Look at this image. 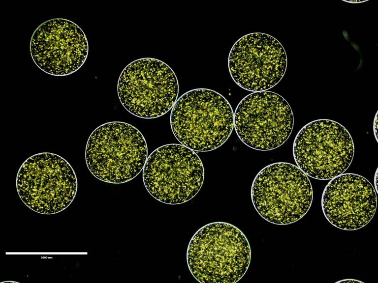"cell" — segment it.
Wrapping results in <instances>:
<instances>
[{
	"label": "cell",
	"instance_id": "cell-1",
	"mask_svg": "<svg viewBox=\"0 0 378 283\" xmlns=\"http://www.w3.org/2000/svg\"><path fill=\"white\" fill-rule=\"evenodd\" d=\"M251 250L244 233L232 224L216 222L199 228L187 251L189 271L201 283H235L245 274Z\"/></svg>",
	"mask_w": 378,
	"mask_h": 283
},
{
	"label": "cell",
	"instance_id": "cell-2",
	"mask_svg": "<svg viewBox=\"0 0 378 283\" xmlns=\"http://www.w3.org/2000/svg\"><path fill=\"white\" fill-rule=\"evenodd\" d=\"M170 123L181 144L193 151L208 152L228 139L234 128V113L229 102L219 92L195 88L177 100Z\"/></svg>",
	"mask_w": 378,
	"mask_h": 283
},
{
	"label": "cell",
	"instance_id": "cell-3",
	"mask_svg": "<svg viewBox=\"0 0 378 283\" xmlns=\"http://www.w3.org/2000/svg\"><path fill=\"white\" fill-rule=\"evenodd\" d=\"M148 147L142 133L132 125L112 121L97 127L90 136L85 160L92 174L100 180L121 184L143 170Z\"/></svg>",
	"mask_w": 378,
	"mask_h": 283
},
{
	"label": "cell",
	"instance_id": "cell-4",
	"mask_svg": "<svg viewBox=\"0 0 378 283\" xmlns=\"http://www.w3.org/2000/svg\"><path fill=\"white\" fill-rule=\"evenodd\" d=\"M252 204L268 222L289 225L304 216L311 207L313 192L308 176L297 166L277 162L261 169L251 187Z\"/></svg>",
	"mask_w": 378,
	"mask_h": 283
},
{
	"label": "cell",
	"instance_id": "cell-5",
	"mask_svg": "<svg viewBox=\"0 0 378 283\" xmlns=\"http://www.w3.org/2000/svg\"><path fill=\"white\" fill-rule=\"evenodd\" d=\"M117 91L124 107L142 118L159 117L169 112L176 102L179 83L172 68L152 57L136 59L122 71Z\"/></svg>",
	"mask_w": 378,
	"mask_h": 283
},
{
	"label": "cell",
	"instance_id": "cell-6",
	"mask_svg": "<svg viewBox=\"0 0 378 283\" xmlns=\"http://www.w3.org/2000/svg\"><path fill=\"white\" fill-rule=\"evenodd\" d=\"M23 202L44 214L60 212L74 199L77 189L75 173L70 164L55 153L42 152L26 159L16 178Z\"/></svg>",
	"mask_w": 378,
	"mask_h": 283
},
{
	"label": "cell",
	"instance_id": "cell-7",
	"mask_svg": "<svg viewBox=\"0 0 378 283\" xmlns=\"http://www.w3.org/2000/svg\"><path fill=\"white\" fill-rule=\"evenodd\" d=\"M142 177L146 189L155 199L179 204L190 200L200 191L204 169L194 151L170 143L158 147L147 157Z\"/></svg>",
	"mask_w": 378,
	"mask_h": 283
},
{
	"label": "cell",
	"instance_id": "cell-8",
	"mask_svg": "<svg viewBox=\"0 0 378 283\" xmlns=\"http://www.w3.org/2000/svg\"><path fill=\"white\" fill-rule=\"evenodd\" d=\"M292 151L297 166L307 176L326 180L343 174L349 168L354 146L344 126L332 120L320 119L300 130Z\"/></svg>",
	"mask_w": 378,
	"mask_h": 283
},
{
	"label": "cell",
	"instance_id": "cell-9",
	"mask_svg": "<svg viewBox=\"0 0 378 283\" xmlns=\"http://www.w3.org/2000/svg\"><path fill=\"white\" fill-rule=\"evenodd\" d=\"M294 126L292 109L280 94L253 92L243 98L234 113V127L239 139L257 150H273L290 137Z\"/></svg>",
	"mask_w": 378,
	"mask_h": 283
},
{
	"label": "cell",
	"instance_id": "cell-10",
	"mask_svg": "<svg viewBox=\"0 0 378 283\" xmlns=\"http://www.w3.org/2000/svg\"><path fill=\"white\" fill-rule=\"evenodd\" d=\"M287 57L281 43L270 35L246 34L233 45L228 58V69L234 82L252 92L266 91L284 77Z\"/></svg>",
	"mask_w": 378,
	"mask_h": 283
},
{
	"label": "cell",
	"instance_id": "cell-11",
	"mask_svg": "<svg viewBox=\"0 0 378 283\" xmlns=\"http://www.w3.org/2000/svg\"><path fill=\"white\" fill-rule=\"evenodd\" d=\"M32 58L47 74L70 75L85 63L89 53L87 38L74 22L63 18L47 20L33 32L30 41Z\"/></svg>",
	"mask_w": 378,
	"mask_h": 283
},
{
	"label": "cell",
	"instance_id": "cell-12",
	"mask_svg": "<svg viewBox=\"0 0 378 283\" xmlns=\"http://www.w3.org/2000/svg\"><path fill=\"white\" fill-rule=\"evenodd\" d=\"M377 195L372 184L363 176L343 173L330 181L321 198L323 213L334 226L346 230L360 229L374 217Z\"/></svg>",
	"mask_w": 378,
	"mask_h": 283
},
{
	"label": "cell",
	"instance_id": "cell-13",
	"mask_svg": "<svg viewBox=\"0 0 378 283\" xmlns=\"http://www.w3.org/2000/svg\"><path fill=\"white\" fill-rule=\"evenodd\" d=\"M377 113L376 115V117L374 119V135L376 139V141H378V134H377Z\"/></svg>",
	"mask_w": 378,
	"mask_h": 283
},
{
	"label": "cell",
	"instance_id": "cell-14",
	"mask_svg": "<svg viewBox=\"0 0 378 283\" xmlns=\"http://www.w3.org/2000/svg\"><path fill=\"white\" fill-rule=\"evenodd\" d=\"M341 282H357L362 283L360 281H357V280H353V279H351V280L350 279H347V280H342V281L338 282L337 283H340Z\"/></svg>",
	"mask_w": 378,
	"mask_h": 283
},
{
	"label": "cell",
	"instance_id": "cell-15",
	"mask_svg": "<svg viewBox=\"0 0 378 283\" xmlns=\"http://www.w3.org/2000/svg\"><path fill=\"white\" fill-rule=\"evenodd\" d=\"M375 181L376 182L375 185H376V192H377V184L376 183V182H377V172H376V176H375Z\"/></svg>",
	"mask_w": 378,
	"mask_h": 283
}]
</instances>
